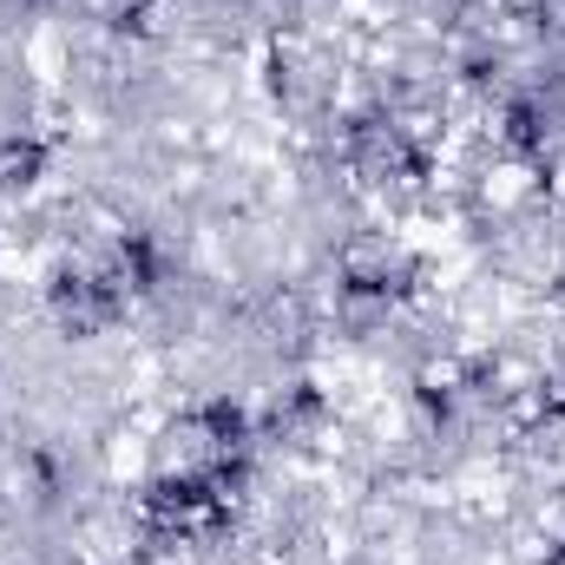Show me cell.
I'll list each match as a JSON object with an SVG mask.
<instances>
[{"mask_svg":"<svg viewBox=\"0 0 565 565\" xmlns=\"http://www.w3.org/2000/svg\"><path fill=\"white\" fill-rule=\"evenodd\" d=\"M33 171H40V145H0V184H33Z\"/></svg>","mask_w":565,"mask_h":565,"instance_id":"cell-1","label":"cell"}]
</instances>
